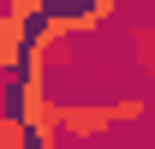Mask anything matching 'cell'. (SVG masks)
Instances as JSON below:
<instances>
[{"label":"cell","mask_w":155,"mask_h":149,"mask_svg":"<svg viewBox=\"0 0 155 149\" xmlns=\"http://www.w3.org/2000/svg\"><path fill=\"white\" fill-rule=\"evenodd\" d=\"M143 119V95H119L114 101V125H137Z\"/></svg>","instance_id":"4"},{"label":"cell","mask_w":155,"mask_h":149,"mask_svg":"<svg viewBox=\"0 0 155 149\" xmlns=\"http://www.w3.org/2000/svg\"><path fill=\"white\" fill-rule=\"evenodd\" d=\"M0 149H30V125L18 113H0Z\"/></svg>","instance_id":"3"},{"label":"cell","mask_w":155,"mask_h":149,"mask_svg":"<svg viewBox=\"0 0 155 149\" xmlns=\"http://www.w3.org/2000/svg\"><path fill=\"white\" fill-rule=\"evenodd\" d=\"M48 6H84V0H48Z\"/></svg>","instance_id":"7"},{"label":"cell","mask_w":155,"mask_h":149,"mask_svg":"<svg viewBox=\"0 0 155 149\" xmlns=\"http://www.w3.org/2000/svg\"><path fill=\"white\" fill-rule=\"evenodd\" d=\"M131 54L143 60V66H155V30L143 24V30H131Z\"/></svg>","instance_id":"5"},{"label":"cell","mask_w":155,"mask_h":149,"mask_svg":"<svg viewBox=\"0 0 155 149\" xmlns=\"http://www.w3.org/2000/svg\"><path fill=\"white\" fill-rule=\"evenodd\" d=\"M60 131L72 143H96L114 131V101H60Z\"/></svg>","instance_id":"1"},{"label":"cell","mask_w":155,"mask_h":149,"mask_svg":"<svg viewBox=\"0 0 155 149\" xmlns=\"http://www.w3.org/2000/svg\"><path fill=\"white\" fill-rule=\"evenodd\" d=\"M24 48H30V24L12 18V12H0V66L18 72V66H24Z\"/></svg>","instance_id":"2"},{"label":"cell","mask_w":155,"mask_h":149,"mask_svg":"<svg viewBox=\"0 0 155 149\" xmlns=\"http://www.w3.org/2000/svg\"><path fill=\"white\" fill-rule=\"evenodd\" d=\"M6 12H12V18H24V24H36L42 12H48V0H6Z\"/></svg>","instance_id":"6"}]
</instances>
